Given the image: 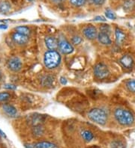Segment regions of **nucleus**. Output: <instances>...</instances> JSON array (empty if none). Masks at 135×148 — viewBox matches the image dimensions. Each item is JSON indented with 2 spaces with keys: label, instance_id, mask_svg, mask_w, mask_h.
<instances>
[{
  "label": "nucleus",
  "instance_id": "obj_1",
  "mask_svg": "<svg viewBox=\"0 0 135 148\" xmlns=\"http://www.w3.org/2000/svg\"><path fill=\"white\" fill-rule=\"evenodd\" d=\"M114 117L117 122L123 126H131L134 121L132 112L125 108H116L114 112Z\"/></svg>",
  "mask_w": 135,
  "mask_h": 148
},
{
  "label": "nucleus",
  "instance_id": "obj_2",
  "mask_svg": "<svg viewBox=\"0 0 135 148\" xmlns=\"http://www.w3.org/2000/svg\"><path fill=\"white\" fill-rule=\"evenodd\" d=\"M61 56L60 53L55 50H50L44 54V64L48 69H54L60 64Z\"/></svg>",
  "mask_w": 135,
  "mask_h": 148
},
{
  "label": "nucleus",
  "instance_id": "obj_3",
  "mask_svg": "<svg viewBox=\"0 0 135 148\" xmlns=\"http://www.w3.org/2000/svg\"><path fill=\"white\" fill-rule=\"evenodd\" d=\"M88 117L95 123L105 125L107 121V114L104 110L98 108H92L89 112Z\"/></svg>",
  "mask_w": 135,
  "mask_h": 148
},
{
  "label": "nucleus",
  "instance_id": "obj_4",
  "mask_svg": "<svg viewBox=\"0 0 135 148\" xmlns=\"http://www.w3.org/2000/svg\"><path fill=\"white\" fill-rule=\"evenodd\" d=\"M94 74L99 79H104L109 76L110 72L105 64L98 63L94 67Z\"/></svg>",
  "mask_w": 135,
  "mask_h": 148
},
{
  "label": "nucleus",
  "instance_id": "obj_5",
  "mask_svg": "<svg viewBox=\"0 0 135 148\" xmlns=\"http://www.w3.org/2000/svg\"><path fill=\"white\" fill-rule=\"evenodd\" d=\"M84 36L89 40H93L98 37L97 29L93 25H88L83 30Z\"/></svg>",
  "mask_w": 135,
  "mask_h": 148
},
{
  "label": "nucleus",
  "instance_id": "obj_6",
  "mask_svg": "<svg viewBox=\"0 0 135 148\" xmlns=\"http://www.w3.org/2000/svg\"><path fill=\"white\" fill-rule=\"evenodd\" d=\"M8 66L9 69L11 70L14 72H17L21 69L22 67V62L20 59L17 57H13L10 58L8 62Z\"/></svg>",
  "mask_w": 135,
  "mask_h": 148
},
{
  "label": "nucleus",
  "instance_id": "obj_7",
  "mask_svg": "<svg viewBox=\"0 0 135 148\" xmlns=\"http://www.w3.org/2000/svg\"><path fill=\"white\" fill-rule=\"evenodd\" d=\"M13 40L18 45H25L29 41V36L19 32H15L12 35Z\"/></svg>",
  "mask_w": 135,
  "mask_h": 148
},
{
  "label": "nucleus",
  "instance_id": "obj_8",
  "mask_svg": "<svg viewBox=\"0 0 135 148\" xmlns=\"http://www.w3.org/2000/svg\"><path fill=\"white\" fill-rule=\"evenodd\" d=\"M59 48H60L61 53L65 55L70 54L74 50V48H73L71 44L65 40H60V43H59Z\"/></svg>",
  "mask_w": 135,
  "mask_h": 148
},
{
  "label": "nucleus",
  "instance_id": "obj_9",
  "mask_svg": "<svg viewBox=\"0 0 135 148\" xmlns=\"http://www.w3.org/2000/svg\"><path fill=\"white\" fill-rule=\"evenodd\" d=\"M28 122L29 124L34 126H38V125H42L44 121V118L42 115L38 114H33V115H29L28 117Z\"/></svg>",
  "mask_w": 135,
  "mask_h": 148
},
{
  "label": "nucleus",
  "instance_id": "obj_10",
  "mask_svg": "<svg viewBox=\"0 0 135 148\" xmlns=\"http://www.w3.org/2000/svg\"><path fill=\"white\" fill-rule=\"evenodd\" d=\"M44 41L45 44L50 50H55L59 47V42L54 37H46Z\"/></svg>",
  "mask_w": 135,
  "mask_h": 148
},
{
  "label": "nucleus",
  "instance_id": "obj_11",
  "mask_svg": "<svg viewBox=\"0 0 135 148\" xmlns=\"http://www.w3.org/2000/svg\"><path fill=\"white\" fill-rule=\"evenodd\" d=\"M119 62H120L121 64L123 65V67L126 69L132 68L134 64L133 58L128 55H125V56H123L121 58V59L119 60Z\"/></svg>",
  "mask_w": 135,
  "mask_h": 148
},
{
  "label": "nucleus",
  "instance_id": "obj_12",
  "mask_svg": "<svg viewBox=\"0 0 135 148\" xmlns=\"http://www.w3.org/2000/svg\"><path fill=\"white\" fill-rule=\"evenodd\" d=\"M98 40L100 43L104 44V45H110L112 43L110 37H109V34H107V33L102 32H100L98 34Z\"/></svg>",
  "mask_w": 135,
  "mask_h": 148
},
{
  "label": "nucleus",
  "instance_id": "obj_13",
  "mask_svg": "<svg viewBox=\"0 0 135 148\" xmlns=\"http://www.w3.org/2000/svg\"><path fill=\"white\" fill-rule=\"evenodd\" d=\"M2 110L6 112V114L10 117H15L17 114V109L13 106L8 105V104H4L2 106Z\"/></svg>",
  "mask_w": 135,
  "mask_h": 148
},
{
  "label": "nucleus",
  "instance_id": "obj_14",
  "mask_svg": "<svg viewBox=\"0 0 135 148\" xmlns=\"http://www.w3.org/2000/svg\"><path fill=\"white\" fill-rule=\"evenodd\" d=\"M115 35H116V42L117 45H122L125 39V34H124L121 29L119 28H116L115 30Z\"/></svg>",
  "mask_w": 135,
  "mask_h": 148
},
{
  "label": "nucleus",
  "instance_id": "obj_15",
  "mask_svg": "<svg viewBox=\"0 0 135 148\" xmlns=\"http://www.w3.org/2000/svg\"><path fill=\"white\" fill-rule=\"evenodd\" d=\"M34 148H58V147L51 142L41 141L34 145Z\"/></svg>",
  "mask_w": 135,
  "mask_h": 148
},
{
  "label": "nucleus",
  "instance_id": "obj_16",
  "mask_svg": "<svg viewBox=\"0 0 135 148\" xmlns=\"http://www.w3.org/2000/svg\"><path fill=\"white\" fill-rule=\"evenodd\" d=\"M32 132L35 137H41L44 133V130L42 125H38V126H34L33 127Z\"/></svg>",
  "mask_w": 135,
  "mask_h": 148
},
{
  "label": "nucleus",
  "instance_id": "obj_17",
  "mask_svg": "<svg viewBox=\"0 0 135 148\" xmlns=\"http://www.w3.org/2000/svg\"><path fill=\"white\" fill-rule=\"evenodd\" d=\"M81 136L83 138V139L87 142H89L93 139L94 136L92 132H90L89 130H83L81 132Z\"/></svg>",
  "mask_w": 135,
  "mask_h": 148
},
{
  "label": "nucleus",
  "instance_id": "obj_18",
  "mask_svg": "<svg viewBox=\"0 0 135 148\" xmlns=\"http://www.w3.org/2000/svg\"><path fill=\"white\" fill-rule=\"evenodd\" d=\"M135 6V0H125L124 2V10L126 11H129L132 10Z\"/></svg>",
  "mask_w": 135,
  "mask_h": 148
},
{
  "label": "nucleus",
  "instance_id": "obj_19",
  "mask_svg": "<svg viewBox=\"0 0 135 148\" xmlns=\"http://www.w3.org/2000/svg\"><path fill=\"white\" fill-rule=\"evenodd\" d=\"M11 9V5L8 2H0V12L2 14H6Z\"/></svg>",
  "mask_w": 135,
  "mask_h": 148
},
{
  "label": "nucleus",
  "instance_id": "obj_20",
  "mask_svg": "<svg viewBox=\"0 0 135 148\" xmlns=\"http://www.w3.org/2000/svg\"><path fill=\"white\" fill-rule=\"evenodd\" d=\"M15 29H16L17 32L21 33V34H25V35H27V36H29V34H30V30L26 26H18Z\"/></svg>",
  "mask_w": 135,
  "mask_h": 148
},
{
  "label": "nucleus",
  "instance_id": "obj_21",
  "mask_svg": "<svg viewBox=\"0 0 135 148\" xmlns=\"http://www.w3.org/2000/svg\"><path fill=\"white\" fill-rule=\"evenodd\" d=\"M110 148H125V145L123 141L116 140L110 143Z\"/></svg>",
  "mask_w": 135,
  "mask_h": 148
},
{
  "label": "nucleus",
  "instance_id": "obj_22",
  "mask_svg": "<svg viewBox=\"0 0 135 148\" xmlns=\"http://www.w3.org/2000/svg\"><path fill=\"white\" fill-rule=\"evenodd\" d=\"M126 86H127L129 91L132 93H135V79L129 80L126 84Z\"/></svg>",
  "mask_w": 135,
  "mask_h": 148
},
{
  "label": "nucleus",
  "instance_id": "obj_23",
  "mask_svg": "<svg viewBox=\"0 0 135 148\" xmlns=\"http://www.w3.org/2000/svg\"><path fill=\"white\" fill-rule=\"evenodd\" d=\"M87 2V0H70V2L75 7L83 6Z\"/></svg>",
  "mask_w": 135,
  "mask_h": 148
},
{
  "label": "nucleus",
  "instance_id": "obj_24",
  "mask_svg": "<svg viewBox=\"0 0 135 148\" xmlns=\"http://www.w3.org/2000/svg\"><path fill=\"white\" fill-rule=\"evenodd\" d=\"M105 15L110 20H116V16L115 13L114 11H112L110 9H107L105 11Z\"/></svg>",
  "mask_w": 135,
  "mask_h": 148
},
{
  "label": "nucleus",
  "instance_id": "obj_25",
  "mask_svg": "<svg viewBox=\"0 0 135 148\" xmlns=\"http://www.w3.org/2000/svg\"><path fill=\"white\" fill-rule=\"evenodd\" d=\"M10 94L7 92L0 93V102H6L8 99H10Z\"/></svg>",
  "mask_w": 135,
  "mask_h": 148
},
{
  "label": "nucleus",
  "instance_id": "obj_26",
  "mask_svg": "<svg viewBox=\"0 0 135 148\" xmlns=\"http://www.w3.org/2000/svg\"><path fill=\"white\" fill-rule=\"evenodd\" d=\"M100 30L102 32H105L108 34V32H110V26L108 25H106V24H103V25H100Z\"/></svg>",
  "mask_w": 135,
  "mask_h": 148
},
{
  "label": "nucleus",
  "instance_id": "obj_27",
  "mask_svg": "<svg viewBox=\"0 0 135 148\" xmlns=\"http://www.w3.org/2000/svg\"><path fill=\"white\" fill-rule=\"evenodd\" d=\"M82 42V38L79 36H74L72 38V43L75 44V45H78Z\"/></svg>",
  "mask_w": 135,
  "mask_h": 148
},
{
  "label": "nucleus",
  "instance_id": "obj_28",
  "mask_svg": "<svg viewBox=\"0 0 135 148\" xmlns=\"http://www.w3.org/2000/svg\"><path fill=\"white\" fill-rule=\"evenodd\" d=\"M91 2L96 5H101L105 3V0H91Z\"/></svg>",
  "mask_w": 135,
  "mask_h": 148
},
{
  "label": "nucleus",
  "instance_id": "obj_29",
  "mask_svg": "<svg viewBox=\"0 0 135 148\" xmlns=\"http://www.w3.org/2000/svg\"><path fill=\"white\" fill-rule=\"evenodd\" d=\"M4 88L8 89V90H15L17 88V86H15V85H11V84H7L4 86Z\"/></svg>",
  "mask_w": 135,
  "mask_h": 148
},
{
  "label": "nucleus",
  "instance_id": "obj_30",
  "mask_svg": "<svg viewBox=\"0 0 135 148\" xmlns=\"http://www.w3.org/2000/svg\"><path fill=\"white\" fill-rule=\"evenodd\" d=\"M94 20H96V21H105V20H106V19H105V17H103V16H96V17H95V19H94Z\"/></svg>",
  "mask_w": 135,
  "mask_h": 148
},
{
  "label": "nucleus",
  "instance_id": "obj_31",
  "mask_svg": "<svg viewBox=\"0 0 135 148\" xmlns=\"http://www.w3.org/2000/svg\"><path fill=\"white\" fill-rule=\"evenodd\" d=\"M60 82H61L62 85H65L67 84V80L65 77H61L60 78Z\"/></svg>",
  "mask_w": 135,
  "mask_h": 148
},
{
  "label": "nucleus",
  "instance_id": "obj_32",
  "mask_svg": "<svg viewBox=\"0 0 135 148\" xmlns=\"http://www.w3.org/2000/svg\"><path fill=\"white\" fill-rule=\"evenodd\" d=\"M53 3L55 4H60L62 3V2H63L65 0H51Z\"/></svg>",
  "mask_w": 135,
  "mask_h": 148
},
{
  "label": "nucleus",
  "instance_id": "obj_33",
  "mask_svg": "<svg viewBox=\"0 0 135 148\" xmlns=\"http://www.w3.org/2000/svg\"><path fill=\"white\" fill-rule=\"evenodd\" d=\"M7 29V25H2V24L0 25V29Z\"/></svg>",
  "mask_w": 135,
  "mask_h": 148
},
{
  "label": "nucleus",
  "instance_id": "obj_34",
  "mask_svg": "<svg viewBox=\"0 0 135 148\" xmlns=\"http://www.w3.org/2000/svg\"><path fill=\"white\" fill-rule=\"evenodd\" d=\"M0 136H2V137H4V138L6 137V134L4 133V132H2V131L1 130H0Z\"/></svg>",
  "mask_w": 135,
  "mask_h": 148
},
{
  "label": "nucleus",
  "instance_id": "obj_35",
  "mask_svg": "<svg viewBox=\"0 0 135 148\" xmlns=\"http://www.w3.org/2000/svg\"><path fill=\"white\" fill-rule=\"evenodd\" d=\"M88 148H101V147H99L98 146H96V145H92V146L89 147Z\"/></svg>",
  "mask_w": 135,
  "mask_h": 148
},
{
  "label": "nucleus",
  "instance_id": "obj_36",
  "mask_svg": "<svg viewBox=\"0 0 135 148\" xmlns=\"http://www.w3.org/2000/svg\"><path fill=\"white\" fill-rule=\"evenodd\" d=\"M0 79H1V74H0Z\"/></svg>",
  "mask_w": 135,
  "mask_h": 148
},
{
  "label": "nucleus",
  "instance_id": "obj_37",
  "mask_svg": "<svg viewBox=\"0 0 135 148\" xmlns=\"http://www.w3.org/2000/svg\"><path fill=\"white\" fill-rule=\"evenodd\" d=\"M30 1H32V0H30Z\"/></svg>",
  "mask_w": 135,
  "mask_h": 148
}]
</instances>
